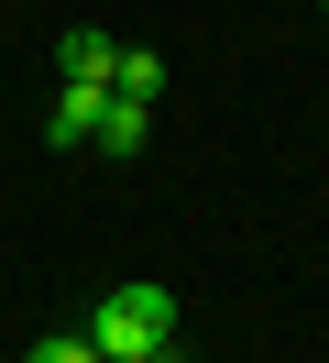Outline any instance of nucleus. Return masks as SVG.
Here are the masks:
<instances>
[{
  "label": "nucleus",
  "instance_id": "f257e3e1",
  "mask_svg": "<svg viewBox=\"0 0 329 363\" xmlns=\"http://www.w3.org/2000/svg\"><path fill=\"white\" fill-rule=\"evenodd\" d=\"M88 341H99L110 363L165 352V341H175V297H165V286H110L99 308H88Z\"/></svg>",
  "mask_w": 329,
  "mask_h": 363
},
{
  "label": "nucleus",
  "instance_id": "f03ea898",
  "mask_svg": "<svg viewBox=\"0 0 329 363\" xmlns=\"http://www.w3.org/2000/svg\"><path fill=\"white\" fill-rule=\"evenodd\" d=\"M99 111H110V89H77V77H66V99L44 111V143H55V155H77V143L99 133Z\"/></svg>",
  "mask_w": 329,
  "mask_h": 363
},
{
  "label": "nucleus",
  "instance_id": "7ed1b4c3",
  "mask_svg": "<svg viewBox=\"0 0 329 363\" xmlns=\"http://www.w3.org/2000/svg\"><path fill=\"white\" fill-rule=\"evenodd\" d=\"M55 67L77 77V89H110V77H121V45H110L99 23H77V33H66V45H55Z\"/></svg>",
  "mask_w": 329,
  "mask_h": 363
},
{
  "label": "nucleus",
  "instance_id": "20e7f679",
  "mask_svg": "<svg viewBox=\"0 0 329 363\" xmlns=\"http://www.w3.org/2000/svg\"><path fill=\"white\" fill-rule=\"evenodd\" d=\"M88 143H99V155H143V143H154V99H121V89H110V111H99Z\"/></svg>",
  "mask_w": 329,
  "mask_h": 363
},
{
  "label": "nucleus",
  "instance_id": "39448f33",
  "mask_svg": "<svg viewBox=\"0 0 329 363\" xmlns=\"http://www.w3.org/2000/svg\"><path fill=\"white\" fill-rule=\"evenodd\" d=\"M110 89H121V99H154V89H165V55H154V45H121V77H110Z\"/></svg>",
  "mask_w": 329,
  "mask_h": 363
},
{
  "label": "nucleus",
  "instance_id": "423d86ee",
  "mask_svg": "<svg viewBox=\"0 0 329 363\" xmlns=\"http://www.w3.org/2000/svg\"><path fill=\"white\" fill-rule=\"evenodd\" d=\"M22 363H110V352H99V341H88V330H55V341H33V352H22Z\"/></svg>",
  "mask_w": 329,
  "mask_h": 363
},
{
  "label": "nucleus",
  "instance_id": "0eeeda50",
  "mask_svg": "<svg viewBox=\"0 0 329 363\" xmlns=\"http://www.w3.org/2000/svg\"><path fill=\"white\" fill-rule=\"evenodd\" d=\"M318 11H329V0H318Z\"/></svg>",
  "mask_w": 329,
  "mask_h": 363
}]
</instances>
